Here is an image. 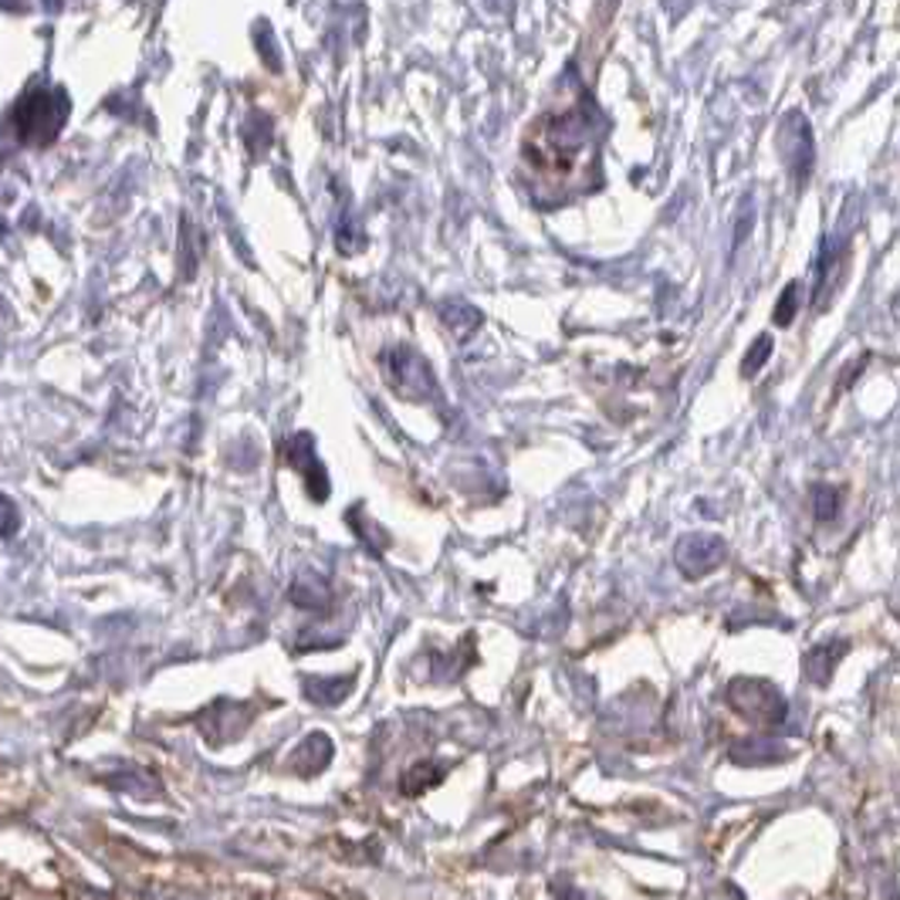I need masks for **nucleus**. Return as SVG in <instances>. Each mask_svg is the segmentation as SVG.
<instances>
[{"instance_id": "nucleus-1", "label": "nucleus", "mask_w": 900, "mask_h": 900, "mask_svg": "<svg viewBox=\"0 0 900 900\" xmlns=\"http://www.w3.org/2000/svg\"><path fill=\"white\" fill-rule=\"evenodd\" d=\"M593 102L569 109V112H559V115H549L542 119L529 140L522 143V156L542 170V173H552V176H565L575 170V163H583V156H596L600 150V133L593 129Z\"/></svg>"}, {"instance_id": "nucleus-2", "label": "nucleus", "mask_w": 900, "mask_h": 900, "mask_svg": "<svg viewBox=\"0 0 900 900\" xmlns=\"http://www.w3.org/2000/svg\"><path fill=\"white\" fill-rule=\"evenodd\" d=\"M64 119H69V95L61 89H51V85H34L21 95L18 109H14V129L24 143H51Z\"/></svg>"}, {"instance_id": "nucleus-3", "label": "nucleus", "mask_w": 900, "mask_h": 900, "mask_svg": "<svg viewBox=\"0 0 900 900\" xmlns=\"http://www.w3.org/2000/svg\"><path fill=\"white\" fill-rule=\"evenodd\" d=\"M382 369H386V382H390L393 390L400 397H407V400H427V397H437L440 393L430 362L420 352L407 349V346L386 352L382 356Z\"/></svg>"}, {"instance_id": "nucleus-4", "label": "nucleus", "mask_w": 900, "mask_h": 900, "mask_svg": "<svg viewBox=\"0 0 900 900\" xmlns=\"http://www.w3.org/2000/svg\"><path fill=\"white\" fill-rule=\"evenodd\" d=\"M728 700L735 712L758 725H779L786 718V697L758 677H738L728 684Z\"/></svg>"}, {"instance_id": "nucleus-5", "label": "nucleus", "mask_w": 900, "mask_h": 900, "mask_svg": "<svg viewBox=\"0 0 900 900\" xmlns=\"http://www.w3.org/2000/svg\"><path fill=\"white\" fill-rule=\"evenodd\" d=\"M779 153L789 166V176L796 183H806L816 163V143H812V129L802 112H786L779 125Z\"/></svg>"}, {"instance_id": "nucleus-6", "label": "nucleus", "mask_w": 900, "mask_h": 900, "mask_svg": "<svg viewBox=\"0 0 900 900\" xmlns=\"http://www.w3.org/2000/svg\"><path fill=\"white\" fill-rule=\"evenodd\" d=\"M285 461H288V468H295L298 474H301V481H305V491H308V498L311 501H326L329 498V471H326V464L318 461V454H315V440H311V433H295V437H288V443H285Z\"/></svg>"}, {"instance_id": "nucleus-7", "label": "nucleus", "mask_w": 900, "mask_h": 900, "mask_svg": "<svg viewBox=\"0 0 900 900\" xmlns=\"http://www.w3.org/2000/svg\"><path fill=\"white\" fill-rule=\"evenodd\" d=\"M728 555V545L718 539V535H684L674 549V559H677V569L687 575V579H704L712 575Z\"/></svg>"}, {"instance_id": "nucleus-8", "label": "nucleus", "mask_w": 900, "mask_h": 900, "mask_svg": "<svg viewBox=\"0 0 900 900\" xmlns=\"http://www.w3.org/2000/svg\"><path fill=\"white\" fill-rule=\"evenodd\" d=\"M292 603L301 610H329L333 603V590L318 572H298V579L292 583Z\"/></svg>"}, {"instance_id": "nucleus-9", "label": "nucleus", "mask_w": 900, "mask_h": 900, "mask_svg": "<svg viewBox=\"0 0 900 900\" xmlns=\"http://www.w3.org/2000/svg\"><path fill=\"white\" fill-rule=\"evenodd\" d=\"M440 318H443V326L454 333L458 339H468V336H474L481 329V311L471 301H464V298L443 301L440 305Z\"/></svg>"}, {"instance_id": "nucleus-10", "label": "nucleus", "mask_w": 900, "mask_h": 900, "mask_svg": "<svg viewBox=\"0 0 900 900\" xmlns=\"http://www.w3.org/2000/svg\"><path fill=\"white\" fill-rule=\"evenodd\" d=\"M847 647H850L847 640H832V643H826V647H816V651L806 657V674H809L816 684H826L829 674H832V667L843 661Z\"/></svg>"}, {"instance_id": "nucleus-11", "label": "nucleus", "mask_w": 900, "mask_h": 900, "mask_svg": "<svg viewBox=\"0 0 900 900\" xmlns=\"http://www.w3.org/2000/svg\"><path fill=\"white\" fill-rule=\"evenodd\" d=\"M352 684H356L352 674L349 677H339V681L336 677H308L305 681V697L315 700V704H339V700L349 697Z\"/></svg>"}, {"instance_id": "nucleus-12", "label": "nucleus", "mask_w": 900, "mask_h": 900, "mask_svg": "<svg viewBox=\"0 0 900 900\" xmlns=\"http://www.w3.org/2000/svg\"><path fill=\"white\" fill-rule=\"evenodd\" d=\"M786 755V745L779 742H768V738H751V742H742L732 748V758L738 765H765L771 758H783Z\"/></svg>"}, {"instance_id": "nucleus-13", "label": "nucleus", "mask_w": 900, "mask_h": 900, "mask_svg": "<svg viewBox=\"0 0 900 900\" xmlns=\"http://www.w3.org/2000/svg\"><path fill=\"white\" fill-rule=\"evenodd\" d=\"M254 115V122H257V129L247 122L244 125V143H247V153L254 156V160H262L265 153H268V146L275 143V122H272V115H265V112H250Z\"/></svg>"}, {"instance_id": "nucleus-14", "label": "nucleus", "mask_w": 900, "mask_h": 900, "mask_svg": "<svg viewBox=\"0 0 900 900\" xmlns=\"http://www.w3.org/2000/svg\"><path fill=\"white\" fill-rule=\"evenodd\" d=\"M799 305H802V285H799V282H789V285L783 288V295H779L776 311H771V321H776L779 329L792 326L796 315H799Z\"/></svg>"}, {"instance_id": "nucleus-15", "label": "nucleus", "mask_w": 900, "mask_h": 900, "mask_svg": "<svg viewBox=\"0 0 900 900\" xmlns=\"http://www.w3.org/2000/svg\"><path fill=\"white\" fill-rule=\"evenodd\" d=\"M843 504V491L832 488V484H816L812 488V508H816V519L819 522H832L836 511Z\"/></svg>"}, {"instance_id": "nucleus-16", "label": "nucleus", "mask_w": 900, "mask_h": 900, "mask_svg": "<svg viewBox=\"0 0 900 900\" xmlns=\"http://www.w3.org/2000/svg\"><path fill=\"white\" fill-rule=\"evenodd\" d=\"M440 779H443V768H440V765L420 761L417 768H410L407 776H403V789H407V792H427V789H433Z\"/></svg>"}, {"instance_id": "nucleus-17", "label": "nucleus", "mask_w": 900, "mask_h": 900, "mask_svg": "<svg viewBox=\"0 0 900 900\" xmlns=\"http://www.w3.org/2000/svg\"><path fill=\"white\" fill-rule=\"evenodd\" d=\"M336 244H339V250H342V254H356L359 247H366V234L356 227L352 214H342V217H339V227H336Z\"/></svg>"}, {"instance_id": "nucleus-18", "label": "nucleus", "mask_w": 900, "mask_h": 900, "mask_svg": "<svg viewBox=\"0 0 900 900\" xmlns=\"http://www.w3.org/2000/svg\"><path fill=\"white\" fill-rule=\"evenodd\" d=\"M768 356H771V336L768 333H761L755 342H751V349L745 352V359H742V376L745 379H751L765 362H768Z\"/></svg>"}, {"instance_id": "nucleus-19", "label": "nucleus", "mask_w": 900, "mask_h": 900, "mask_svg": "<svg viewBox=\"0 0 900 900\" xmlns=\"http://www.w3.org/2000/svg\"><path fill=\"white\" fill-rule=\"evenodd\" d=\"M254 41H257V48H262V58H265L268 69H272V72H282V58L275 54L278 48H275V34H272V24H268V21H257Z\"/></svg>"}, {"instance_id": "nucleus-20", "label": "nucleus", "mask_w": 900, "mask_h": 900, "mask_svg": "<svg viewBox=\"0 0 900 900\" xmlns=\"http://www.w3.org/2000/svg\"><path fill=\"white\" fill-rule=\"evenodd\" d=\"M21 532V511L14 508V501L8 494H0V539H14Z\"/></svg>"}]
</instances>
